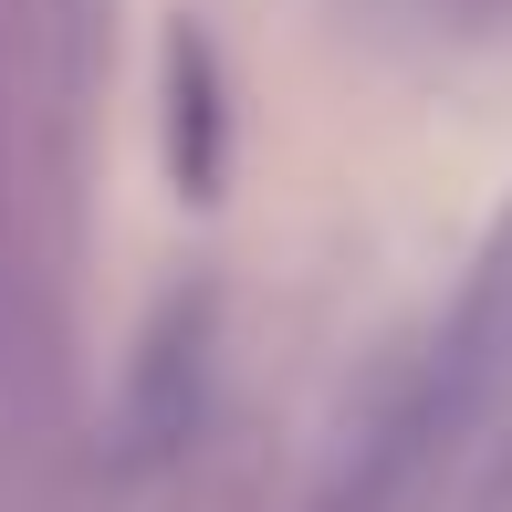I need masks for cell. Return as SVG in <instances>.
<instances>
[{"instance_id":"1","label":"cell","mask_w":512,"mask_h":512,"mask_svg":"<svg viewBox=\"0 0 512 512\" xmlns=\"http://www.w3.org/2000/svg\"><path fill=\"white\" fill-rule=\"evenodd\" d=\"M199 387H209L199 304H178L147 345H136V377H126V460H168L178 439L199 429Z\"/></svg>"},{"instance_id":"2","label":"cell","mask_w":512,"mask_h":512,"mask_svg":"<svg viewBox=\"0 0 512 512\" xmlns=\"http://www.w3.org/2000/svg\"><path fill=\"white\" fill-rule=\"evenodd\" d=\"M168 95H178V178L209 199V189H220V84H209V53H199V42H178Z\"/></svg>"}]
</instances>
